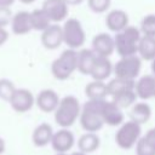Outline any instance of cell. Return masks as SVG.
Wrapping results in <instances>:
<instances>
[{
	"instance_id": "obj_1",
	"label": "cell",
	"mask_w": 155,
	"mask_h": 155,
	"mask_svg": "<svg viewBox=\"0 0 155 155\" xmlns=\"http://www.w3.org/2000/svg\"><path fill=\"white\" fill-rule=\"evenodd\" d=\"M104 101L105 99H101V101L88 99L81 107L79 121L81 127L86 132L96 133L104 126V121L102 117V108Z\"/></svg>"
},
{
	"instance_id": "obj_2",
	"label": "cell",
	"mask_w": 155,
	"mask_h": 155,
	"mask_svg": "<svg viewBox=\"0 0 155 155\" xmlns=\"http://www.w3.org/2000/svg\"><path fill=\"white\" fill-rule=\"evenodd\" d=\"M140 30L134 25H127L121 31L116 33L114 36L115 50L120 57L137 56L138 42L140 40Z\"/></svg>"
},
{
	"instance_id": "obj_3",
	"label": "cell",
	"mask_w": 155,
	"mask_h": 155,
	"mask_svg": "<svg viewBox=\"0 0 155 155\" xmlns=\"http://www.w3.org/2000/svg\"><path fill=\"white\" fill-rule=\"evenodd\" d=\"M80 113L81 105L79 99L74 96H65L61 99L54 111V121L61 128H69L80 117Z\"/></svg>"
},
{
	"instance_id": "obj_4",
	"label": "cell",
	"mask_w": 155,
	"mask_h": 155,
	"mask_svg": "<svg viewBox=\"0 0 155 155\" xmlns=\"http://www.w3.org/2000/svg\"><path fill=\"white\" fill-rule=\"evenodd\" d=\"M78 57L79 52L76 50L67 48L58 58H56L51 64V73L57 80H67L71 74L78 70Z\"/></svg>"
},
{
	"instance_id": "obj_5",
	"label": "cell",
	"mask_w": 155,
	"mask_h": 155,
	"mask_svg": "<svg viewBox=\"0 0 155 155\" xmlns=\"http://www.w3.org/2000/svg\"><path fill=\"white\" fill-rule=\"evenodd\" d=\"M142 138V127L137 122L128 120L125 121L117 128L115 133V143L124 150L132 149L136 147L138 140Z\"/></svg>"
},
{
	"instance_id": "obj_6",
	"label": "cell",
	"mask_w": 155,
	"mask_h": 155,
	"mask_svg": "<svg viewBox=\"0 0 155 155\" xmlns=\"http://www.w3.org/2000/svg\"><path fill=\"white\" fill-rule=\"evenodd\" d=\"M63 42L71 50H76L84 46L86 40V34L82 24L76 18L65 19L63 27Z\"/></svg>"
},
{
	"instance_id": "obj_7",
	"label": "cell",
	"mask_w": 155,
	"mask_h": 155,
	"mask_svg": "<svg viewBox=\"0 0 155 155\" xmlns=\"http://www.w3.org/2000/svg\"><path fill=\"white\" fill-rule=\"evenodd\" d=\"M142 69V59L138 56L121 57L114 65V74L117 79L134 80Z\"/></svg>"
},
{
	"instance_id": "obj_8",
	"label": "cell",
	"mask_w": 155,
	"mask_h": 155,
	"mask_svg": "<svg viewBox=\"0 0 155 155\" xmlns=\"http://www.w3.org/2000/svg\"><path fill=\"white\" fill-rule=\"evenodd\" d=\"M75 144V137L69 128H59L53 133L51 147L57 154H67Z\"/></svg>"
},
{
	"instance_id": "obj_9",
	"label": "cell",
	"mask_w": 155,
	"mask_h": 155,
	"mask_svg": "<svg viewBox=\"0 0 155 155\" xmlns=\"http://www.w3.org/2000/svg\"><path fill=\"white\" fill-rule=\"evenodd\" d=\"M8 103H10L11 108L15 111L27 113L33 108V105L35 103V98H34L33 93L29 90H27V88H16V91L12 94Z\"/></svg>"
},
{
	"instance_id": "obj_10",
	"label": "cell",
	"mask_w": 155,
	"mask_h": 155,
	"mask_svg": "<svg viewBox=\"0 0 155 155\" xmlns=\"http://www.w3.org/2000/svg\"><path fill=\"white\" fill-rule=\"evenodd\" d=\"M51 22L58 23L68 17V5L64 0H45L41 7Z\"/></svg>"
},
{
	"instance_id": "obj_11",
	"label": "cell",
	"mask_w": 155,
	"mask_h": 155,
	"mask_svg": "<svg viewBox=\"0 0 155 155\" xmlns=\"http://www.w3.org/2000/svg\"><path fill=\"white\" fill-rule=\"evenodd\" d=\"M92 50L98 57L108 58L115 51L114 38L108 33H99L92 40Z\"/></svg>"
},
{
	"instance_id": "obj_12",
	"label": "cell",
	"mask_w": 155,
	"mask_h": 155,
	"mask_svg": "<svg viewBox=\"0 0 155 155\" xmlns=\"http://www.w3.org/2000/svg\"><path fill=\"white\" fill-rule=\"evenodd\" d=\"M59 102H61V99H59L57 92L51 88H45V90L40 91L35 98V103H36L38 108L44 113H52V111L54 113Z\"/></svg>"
},
{
	"instance_id": "obj_13",
	"label": "cell",
	"mask_w": 155,
	"mask_h": 155,
	"mask_svg": "<svg viewBox=\"0 0 155 155\" xmlns=\"http://www.w3.org/2000/svg\"><path fill=\"white\" fill-rule=\"evenodd\" d=\"M63 42V29L58 24H51L41 33V44L47 50L58 48Z\"/></svg>"
},
{
	"instance_id": "obj_14",
	"label": "cell",
	"mask_w": 155,
	"mask_h": 155,
	"mask_svg": "<svg viewBox=\"0 0 155 155\" xmlns=\"http://www.w3.org/2000/svg\"><path fill=\"white\" fill-rule=\"evenodd\" d=\"M102 117L104 121V125H109V126H120L122 125L125 121V115L122 113V110L116 107L111 101H104L103 103V108H102Z\"/></svg>"
},
{
	"instance_id": "obj_15",
	"label": "cell",
	"mask_w": 155,
	"mask_h": 155,
	"mask_svg": "<svg viewBox=\"0 0 155 155\" xmlns=\"http://www.w3.org/2000/svg\"><path fill=\"white\" fill-rule=\"evenodd\" d=\"M105 25L109 30L119 33L128 25V15L124 10H120V8L111 10L107 15Z\"/></svg>"
},
{
	"instance_id": "obj_16",
	"label": "cell",
	"mask_w": 155,
	"mask_h": 155,
	"mask_svg": "<svg viewBox=\"0 0 155 155\" xmlns=\"http://www.w3.org/2000/svg\"><path fill=\"white\" fill-rule=\"evenodd\" d=\"M53 133H54L53 128L50 124L42 122V124L38 125L34 128L33 134H31L33 144L35 147H39V148H42V147H46L47 144H51Z\"/></svg>"
},
{
	"instance_id": "obj_17",
	"label": "cell",
	"mask_w": 155,
	"mask_h": 155,
	"mask_svg": "<svg viewBox=\"0 0 155 155\" xmlns=\"http://www.w3.org/2000/svg\"><path fill=\"white\" fill-rule=\"evenodd\" d=\"M11 29L16 35H25L33 30L30 23V12L19 11L15 13L11 21Z\"/></svg>"
},
{
	"instance_id": "obj_18",
	"label": "cell",
	"mask_w": 155,
	"mask_h": 155,
	"mask_svg": "<svg viewBox=\"0 0 155 155\" xmlns=\"http://www.w3.org/2000/svg\"><path fill=\"white\" fill-rule=\"evenodd\" d=\"M113 64L109 61V58H104V57H97L92 70H91V76L94 81H104L107 80L111 73H113Z\"/></svg>"
},
{
	"instance_id": "obj_19",
	"label": "cell",
	"mask_w": 155,
	"mask_h": 155,
	"mask_svg": "<svg viewBox=\"0 0 155 155\" xmlns=\"http://www.w3.org/2000/svg\"><path fill=\"white\" fill-rule=\"evenodd\" d=\"M151 117V108L145 102H136L130 110V120L137 122L138 125H143L149 121Z\"/></svg>"
},
{
	"instance_id": "obj_20",
	"label": "cell",
	"mask_w": 155,
	"mask_h": 155,
	"mask_svg": "<svg viewBox=\"0 0 155 155\" xmlns=\"http://www.w3.org/2000/svg\"><path fill=\"white\" fill-rule=\"evenodd\" d=\"M97 54L93 52L92 48H84L79 51L78 57V70L84 75H90L92 67L97 59Z\"/></svg>"
},
{
	"instance_id": "obj_21",
	"label": "cell",
	"mask_w": 155,
	"mask_h": 155,
	"mask_svg": "<svg viewBox=\"0 0 155 155\" xmlns=\"http://www.w3.org/2000/svg\"><path fill=\"white\" fill-rule=\"evenodd\" d=\"M101 145V139L97 136V133H92V132H86L82 136H80V138L78 139V149L79 151L84 153V154H91L94 153Z\"/></svg>"
},
{
	"instance_id": "obj_22",
	"label": "cell",
	"mask_w": 155,
	"mask_h": 155,
	"mask_svg": "<svg viewBox=\"0 0 155 155\" xmlns=\"http://www.w3.org/2000/svg\"><path fill=\"white\" fill-rule=\"evenodd\" d=\"M153 90H154V75H144L138 79L136 82V94L138 98L147 101L153 98Z\"/></svg>"
},
{
	"instance_id": "obj_23",
	"label": "cell",
	"mask_w": 155,
	"mask_h": 155,
	"mask_svg": "<svg viewBox=\"0 0 155 155\" xmlns=\"http://www.w3.org/2000/svg\"><path fill=\"white\" fill-rule=\"evenodd\" d=\"M85 94L88 99L101 101L108 96V86L104 81H91L85 87Z\"/></svg>"
},
{
	"instance_id": "obj_24",
	"label": "cell",
	"mask_w": 155,
	"mask_h": 155,
	"mask_svg": "<svg viewBox=\"0 0 155 155\" xmlns=\"http://www.w3.org/2000/svg\"><path fill=\"white\" fill-rule=\"evenodd\" d=\"M138 54L140 59H155V38L143 35L138 42Z\"/></svg>"
},
{
	"instance_id": "obj_25",
	"label": "cell",
	"mask_w": 155,
	"mask_h": 155,
	"mask_svg": "<svg viewBox=\"0 0 155 155\" xmlns=\"http://www.w3.org/2000/svg\"><path fill=\"white\" fill-rule=\"evenodd\" d=\"M107 86H108V96L113 97L120 92H124L127 90H134L136 88V81L114 78L107 84Z\"/></svg>"
},
{
	"instance_id": "obj_26",
	"label": "cell",
	"mask_w": 155,
	"mask_h": 155,
	"mask_svg": "<svg viewBox=\"0 0 155 155\" xmlns=\"http://www.w3.org/2000/svg\"><path fill=\"white\" fill-rule=\"evenodd\" d=\"M30 23H31V29L41 33L51 25V21L42 8H36L30 12Z\"/></svg>"
},
{
	"instance_id": "obj_27",
	"label": "cell",
	"mask_w": 155,
	"mask_h": 155,
	"mask_svg": "<svg viewBox=\"0 0 155 155\" xmlns=\"http://www.w3.org/2000/svg\"><path fill=\"white\" fill-rule=\"evenodd\" d=\"M137 98L138 97H137L134 90H127V91H124V92H120V93L113 96L111 97V102L122 110V109L132 107L136 103Z\"/></svg>"
},
{
	"instance_id": "obj_28",
	"label": "cell",
	"mask_w": 155,
	"mask_h": 155,
	"mask_svg": "<svg viewBox=\"0 0 155 155\" xmlns=\"http://www.w3.org/2000/svg\"><path fill=\"white\" fill-rule=\"evenodd\" d=\"M140 31L145 36L155 38V13L147 15L140 22Z\"/></svg>"
},
{
	"instance_id": "obj_29",
	"label": "cell",
	"mask_w": 155,
	"mask_h": 155,
	"mask_svg": "<svg viewBox=\"0 0 155 155\" xmlns=\"http://www.w3.org/2000/svg\"><path fill=\"white\" fill-rule=\"evenodd\" d=\"M15 91H16V86L11 80L0 79V99L10 102Z\"/></svg>"
},
{
	"instance_id": "obj_30",
	"label": "cell",
	"mask_w": 155,
	"mask_h": 155,
	"mask_svg": "<svg viewBox=\"0 0 155 155\" xmlns=\"http://www.w3.org/2000/svg\"><path fill=\"white\" fill-rule=\"evenodd\" d=\"M111 4V0H87V5L90 10L94 13L105 12Z\"/></svg>"
},
{
	"instance_id": "obj_31",
	"label": "cell",
	"mask_w": 155,
	"mask_h": 155,
	"mask_svg": "<svg viewBox=\"0 0 155 155\" xmlns=\"http://www.w3.org/2000/svg\"><path fill=\"white\" fill-rule=\"evenodd\" d=\"M136 155H155V149L147 142L144 136L136 144Z\"/></svg>"
},
{
	"instance_id": "obj_32",
	"label": "cell",
	"mask_w": 155,
	"mask_h": 155,
	"mask_svg": "<svg viewBox=\"0 0 155 155\" xmlns=\"http://www.w3.org/2000/svg\"><path fill=\"white\" fill-rule=\"evenodd\" d=\"M12 12L8 7H0V28H5L12 21Z\"/></svg>"
},
{
	"instance_id": "obj_33",
	"label": "cell",
	"mask_w": 155,
	"mask_h": 155,
	"mask_svg": "<svg viewBox=\"0 0 155 155\" xmlns=\"http://www.w3.org/2000/svg\"><path fill=\"white\" fill-rule=\"evenodd\" d=\"M144 138L147 139V142L155 149V127H153V128H150L147 133H145V136H144Z\"/></svg>"
},
{
	"instance_id": "obj_34",
	"label": "cell",
	"mask_w": 155,
	"mask_h": 155,
	"mask_svg": "<svg viewBox=\"0 0 155 155\" xmlns=\"http://www.w3.org/2000/svg\"><path fill=\"white\" fill-rule=\"evenodd\" d=\"M8 39V33L5 28H0V46H2Z\"/></svg>"
},
{
	"instance_id": "obj_35",
	"label": "cell",
	"mask_w": 155,
	"mask_h": 155,
	"mask_svg": "<svg viewBox=\"0 0 155 155\" xmlns=\"http://www.w3.org/2000/svg\"><path fill=\"white\" fill-rule=\"evenodd\" d=\"M15 2V0H0V7H8Z\"/></svg>"
},
{
	"instance_id": "obj_36",
	"label": "cell",
	"mask_w": 155,
	"mask_h": 155,
	"mask_svg": "<svg viewBox=\"0 0 155 155\" xmlns=\"http://www.w3.org/2000/svg\"><path fill=\"white\" fill-rule=\"evenodd\" d=\"M65 2H67V5L69 6V5H71V6H75V5H80L84 0H64Z\"/></svg>"
},
{
	"instance_id": "obj_37",
	"label": "cell",
	"mask_w": 155,
	"mask_h": 155,
	"mask_svg": "<svg viewBox=\"0 0 155 155\" xmlns=\"http://www.w3.org/2000/svg\"><path fill=\"white\" fill-rule=\"evenodd\" d=\"M5 150H6V143H5V140L0 137V155H1V154H4V153H5Z\"/></svg>"
},
{
	"instance_id": "obj_38",
	"label": "cell",
	"mask_w": 155,
	"mask_h": 155,
	"mask_svg": "<svg viewBox=\"0 0 155 155\" xmlns=\"http://www.w3.org/2000/svg\"><path fill=\"white\" fill-rule=\"evenodd\" d=\"M19 2H22V4H25V5H29V4H33L35 0H18Z\"/></svg>"
},
{
	"instance_id": "obj_39",
	"label": "cell",
	"mask_w": 155,
	"mask_h": 155,
	"mask_svg": "<svg viewBox=\"0 0 155 155\" xmlns=\"http://www.w3.org/2000/svg\"><path fill=\"white\" fill-rule=\"evenodd\" d=\"M151 71H153V75L155 76V59L151 61Z\"/></svg>"
},
{
	"instance_id": "obj_40",
	"label": "cell",
	"mask_w": 155,
	"mask_h": 155,
	"mask_svg": "<svg viewBox=\"0 0 155 155\" xmlns=\"http://www.w3.org/2000/svg\"><path fill=\"white\" fill-rule=\"evenodd\" d=\"M69 155H87V154H84V153H81V151H74V153H71V154H69Z\"/></svg>"
},
{
	"instance_id": "obj_41",
	"label": "cell",
	"mask_w": 155,
	"mask_h": 155,
	"mask_svg": "<svg viewBox=\"0 0 155 155\" xmlns=\"http://www.w3.org/2000/svg\"><path fill=\"white\" fill-rule=\"evenodd\" d=\"M155 97V76H154V90H153V98Z\"/></svg>"
},
{
	"instance_id": "obj_42",
	"label": "cell",
	"mask_w": 155,
	"mask_h": 155,
	"mask_svg": "<svg viewBox=\"0 0 155 155\" xmlns=\"http://www.w3.org/2000/svg\"><path fill=\"white\" fill-rule=\"evenodd\" d=\"M56 155H69V154H56Z\"/></svg>"
}]
</instances>
